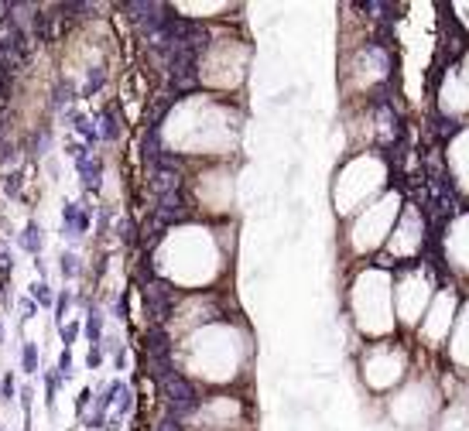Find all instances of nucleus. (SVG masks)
Listing matches in <instances>:
<instances>
[{
  "label": "nucleus",
  "instance_id": "f03ea898",
  "mask_svg": "<svg viewBox=\"0 0 469 431\" xmlns=\"http://www.w3.org/2000/svg\"><path fill=\"white\" fill-rule=\"evenodd\" d=\"M21 363H24V373H35V370H38V349H35V342H24Z\"/></svg>",
  "mask_w": 469,
  "mask_h": 431
},
{
  "label": "nucleus",
  "instance_id": "7ed1b4c3",
  "mask_svg": "<svg viewBox=\"0 0 469 431\" xmlns=\"http://www.w3.org/2000/svg\"><path fill=\"white\" fill-rule=\"evenodd\" d=\"M31 294L38 298L41 305H52V291H48V284H45V281H41V284H35V288H31Z\"/></svg>",
  "mask_w": 469,
  "mask_h": 431
},
{
  "label": "nucleus",
  "instance_id": "39448f33",
  "mask_svg": "<svg viewBox=\"0 0 469 431\" xmlns=\"http://www.w3.org/2000/svg\"><path fill=\"white\" fill-rule=\"evenodd\" d=\"M76 332H79V322H72V325H65V329H62V339H65V346H69V342L76 339Z\"/></svg>",
  "mask_w": 469,
  "mask_h": 431
},
{
  "label": "nucleus",
  "instance_id": "423d86ee",
  "mask_svg": "<svg viewBox=\"0 0 469 431\" xmlns=\"http://www.w3.org/2000/svg\"><path fill=\"white\" fill-rule=\"evenodd\" d=\"M76 271V257L69 254V257H62V274H72Z\"/></svg>",
  "mask_w": 469,
  "mask_h": 431
},
{
  "label": "nucleus",
  "instance_id": "0eeeda50",
  "mask_svg": "<svg viewBox=\"0 0 469 431\" xmlns=\"http://www.w3.org/2000/svg\"><path fill=\"white\" fill-rule=\"evenodd\" d=\"M11 397H14V380L4 376V401H11Z\"/></svg>",
  "mask_w": 469,
  "mask_h": 431
},
{
  "label": "nucleus",
  "instance_id": "6e6552de",
  "mask_svg": "<svg viewBox=\"0 0 469 431\" xmlns=\"http://www.w3.org/2000/svg\"><path fill=\"white\" fill-rule=\"evenodd\" d=\"M0 339H4V325H0Z\"/></svg>",
  "mask_w": 469,
  "mask_h": 431
},
{
  "label": "nucleus",
  "instance_id": "f257e3e1",
  "mask_svg": "<svg viewBox=\"0 0 469 431\" xmlns=\"http://www.w3.org/2000/svg\"><path fill=\"white\" fill-rule=\"evenodd\" d=\"M21 247H28L31 254L41 250V230L35 226V223H28V230H24V236H21Z\"/></svg>",
  "mask_w": 469,
  "mask_h": 431
},
{
  "label": "nucleus",
  "instance_id": "20e7f679",
  "mask_svg": "<svg viewBox=\"0 0 469 431\" xmlns=\"http://www.w3.org/2000/svg\"><path fill=\"white\" fill-rule=\"evenodd\" d=\"M86 332H89V339H93V342L99 339V312L89 315V325H86Z\"/></svg>",
  "mask_w": 469,
  "mask_h": 431
}]
</instances>
